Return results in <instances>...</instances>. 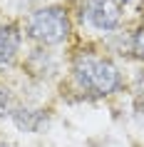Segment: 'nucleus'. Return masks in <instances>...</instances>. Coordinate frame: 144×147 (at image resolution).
Returning <instances> with one entry per match:
<instances>
[{
  "label": "nucleus",
  "mask_w": 144,
  "mask_h": 147,
  "mask_svg": "<svg viewBox=\"0 0 144 147\" xmlns=\"http://www.w3.org/2000/svg\"><path fill=\"white\" fill-rule=\"evenodd\" d=\"M10 120L17 130L30 132V135H40L50 127V112L45 107H35V105H15Z\"/></svg>",
  "instance_id": "nucleus-4"
},
{
  "label": "nucleus",
  "mask_w": 144,
  "mask_h": 147,
  "mask_svg": "<svg viewBox=\"0 0 144 147\" xmlns=\"http://www.w3.org/2000/svg\"><path fill=\"white\" fill-rule=\"evenodd\" d=\"M57 57H55L47 47H35L27 57H25V67H27V72H30L32 78L38 80H47L52 78L55 72H57Z\"/></svg>",
  "instance_id": "nucleus-6"
},
{
  "label": "nucleus",
  "mask_w": 144,
  "mask_h": 147,
  "mask_svg": "<svg viewBox=\"0 0 144 147\" xmlns=\"http://www.w3.org/2000/svg\"><path fill=\"white\" fill-rule=\"evenodd\" d=\"M117 3H119V5H129V3H132V0H117Z\"/></svg>",
  "instance_id": "nucleus-13"
},
{
  "label": "nucleus",
  "mask_w": 144,
  "mask_h": 147,
  "mask_svg": "<svg viewBox=\"0 0 144 147\" xmlns=\"http://www.w3.org/2000/svg\"><path fill=\"white\" fill-rule=\"evenodd\" d=\"M72 82L82 95L102 100V97H112L124 87L122 70L117 62L107 55H99L94 50H80L72 57V67H70Z\"/></svg>",
  "instance_id": "nucleus-1"
},
{
  "label": "nucleus",
  "mask_w": 144,
  "mask_h": 147,
  "mask_svg": "<svg viewBox=\"0 0 144 147\" xmlns=\"http://www.w3.org/2000/svg\"><path fill=\"white\" fill-rule=\"evenodd\" d=\"M134 92L144 95V70H139V72L134 75Z\"/></svg>",
  "instance_id": "nucleus-10"
},
{
  "label": "nucleus",
  "mask_w": 144,
  "mask_h": 147,
  "mask_svg": "<svg viewBox=\"0 0 144 147\" xmlns=\"http://www.w3.org/2000/svg\"><path fill=\"white\" fill-rule=\"evenodd\" d=\"M139 13H142V23H144V0H142V5H139Z\"/></svg>",
  "instance_id": "nucleus-12"
},
{
  "label": "nucleus",
  "mask_w": 144,
  "mask_h": 147,
  "mask_svg": "<svg viewBox=\"0 0 144 147\" xmlns=\"http://www.w3.org/2000/svg\"><path fill=\"white\" fill-rule=\"evenodd\" d=\"M13 110H15V97H13V90L5 85H0V120H5V117L13 115Z\"/></svg>",
  "instance_id": "nucleus-8"
},
{
  "label": "nucleus",
  "mask_w": 144,
  "mask_h": 147,
  "mask_svg": "<svg viewBox=\"0 0 144 147\" xmlns=\"http://www.w3.org/2000/svg\"><path fill=\"white\" fill-rule=\"evenodd\" d=\"M127 53H129V57L144 62V23H139L127 35Z\"/></svg>",
  "instance_id": "nucleus-7"
},
{
  "label": "nucleus",
  "mask_w": 144,
  "mask_h": 147,
  "mask_svg": "<svg viewBox=\"0 0 144 147\" xmlns=\"http://www.w3.org/2000/svg\"><path fill=\"white\" fill-rule=\"evenodd\" d=\"M23 30L38 47H57L72 35V18L62 5H45L27 15Z\"/></svg>",
  "instance_id": "nucleus-2"
},
{
  "label": "nucleus",
  "mask_w": 144,
  "mask_h": 147,
  "mask_svg": "<svg viewBox=\"0 0 144 147\" xmlns=\"http://www.w3.org/2000/svg\"><path fill=\"white\" fill-rule=\"evenodd\" d=\"M0 147H15L10 140H5V137H0Z\"/></svg>",
  "instance_id": "nucleus-11"
},
{
  "label": "nucleus",
  "mask_w": 144,
  "mask_h": 147,
  "mask_svg": "<svg viewBox=\"0 0 144 147\" xmlns=\"http://www.w3.org/2000/svg\"><path fill=\"white\" fill-rule=\"evenodd\" d=\"M80 23L97 32H109L122 28V5L117 0H82Z\"/></svg>",
  "instance_id": "nucleus-3"
},
{
  "label": "nucleus",
  "mask_w": 144,
  "mask_h": 147,
  "mask_svg": "<svg viewBox=\"0 0 144 147\" xmlns=\"http://www.w3.org/2000/svg\"><path fill=\"white\" fill-rule=\"evenodd\" d=\"M23 47V30L10 20H0V67H10Z\"/></svg>",
  "instance_id": "nucleus-5"
},
{
  "label": "nucleus",
  "mask_w": 144,
  "mask_h": 147,
  "mask_svg": "<svg viewBox=\"0 0 144 147\" xmlns=\"http://www.w3.org/2000/svg\"><path fill=\"white\" fill-rule=\"evenodd\" d=\"M134 117L139 122H144V95H137L134 100Z\"/></svg>",
  "instance_id": "nucleus-9"
},
{
  "label": "nucleus",
  "mask_w": 144,
  "mask_h": 147,
  "mask_svg": "<svg viewBox=\"0 0 144 147\" xmlns=\"http://www.w3.org/2000/svg\"><path fill=\"white\" fill-rule=\"evenodd\" d=\"M23 3H40V0H23Z\"/></svg>",
  "instance_id": "nucleus-14"
}]
</instances>
